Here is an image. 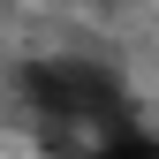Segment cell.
<instances>
[{"label": "cell", "instance_id": "obj_1", "mask_svg": "<svg viewBox=\"0 0 159 159\" xmlns=\"http://www.w3.org/2000/svg\"><path fill=\"white\" fill-rule=\"evenodd\" d=\"M15 91L38 121H61V129H121L129 114L121 68L91 61V53H38V61H23Z\"/></svg>", "mask_w": 159, "mask_h": 159}, {"label": "cell", "instance_id": "obj_2", "mask_svg": "<svg viewBox=\"0 0 159 159\" xmlns=\"http://www.w3.org/2000/svg\"><path fill=\"white\" fill-rule=\"evenodd\" d=\"M91 159H159V144H136V136H121V144H98Z\"/></svg>", "mask_w": 159, "mask_h": 159}]
</instances>
